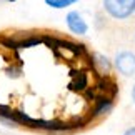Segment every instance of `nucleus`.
<instances>
[{"label": "nucleus", "instance_id": "nucleus-1", "mask_svg": "<svg viewBox=\"0 0 135 135\" xmlns=\"http://www.w3.org/2000/svg\"><path fill=\"white\" fill-rule=\"evenodd\" d=\"M103 8L110 17L123 20L135 13V0H103Z\"/></svg>", "mask_w": 135, "mask_h": 135}, {"label": "nucleus", "instance_id": "nucleus-2", "mask_svg": "<svg viewBox=\"0 0 135 135\" xmlns=\"http://www.w3.org/2000/svg\"><path fill=\"white\" fill-rule=\"evenodd\" d=\"M65 22H67L69 30L72 33H75V35H85L87 32H89V25H87V22L84 20V17H82L79 12H75V10H72V12L67 13Z\"/></svg>", "mask_w": 135, "mask_h": 135}, {"label": "nucleus", "instance_id": "nucleus-3", "mask_svg": "<svg viewBox=\"0 0 135 135\" xmlns=\"http://www.w3.org/2000/svg\"><path fill=\"white\" fill-rule=\"evenodd\" d=\"M115 67L123 75H133L135 74V55L132 52H120L115 59Z\"/></svg>", "mask_w": 135, "mask_h": 135}, {"label": "nucleus", "instance_id": "nucleus-4", "mask_svg": "<svg viewBox=\"0 0 135 135\" xmlns=\"http://www.w3.org/2000/svg\"><path fill=\"white\" fill-rule=\"evenodd\" d=\"M95 89L98 92V95H108V97H115L118 93V85L115 79H112L108 74H102L98 84L95 85Z\"/></svg>", "mask_w": 135, "mask_h": 135}, {"label": "nucleus", "instance_id": "nucleus-5", "mask_svg": "<svg viewBox=\"0 0 135 135\" xmlns=\"http://www.w3.org/2000/svg\"><path fill=\"white\" fill-rule=\"evenodd\" d=\"M93 108H92V117L97 118V117H103L107 115L108 112L113 108V97H108V95H98L95 100H93Z\"/></svg>", "mask_w": 135, "mask_h": 135}, {"label": "nucleus", "instance_id": "nucleus-6", "mask_svg": "<svg viewBox=\"0 0 135 135\" xmlns=\"http://www.w3.org/2000/svg\"><path fill=\"white\" fill-rule=\"evenodd\" d=\"M87 87H89V74L87 72H80V70H72L69 89L74 92H84Z\"/></svg>", "mask_w": 135, "mask_h": 135}, {"label": "nucleus", "instance_id": "nucleus-7", "mask_svg": "<svg viewBox=\"0 0 135 135\" xmlns=\"http://www.w3.org/2000/svg\"><path fill=\"white\" fill-rule=\"evenodd\" d=\"M40 44H44V33H28L23 37H18V49H32Z\"/></svg>", "mask_w": 135, "mask_h": 135}, {"label": "nucleus", "instance_id": "nucleus-8", "mask_svg": "<svg viewBox=\"0 0 135 135\" xmlns=\"http://www.w3.org/2000/svg\"><path fill=\"white\" fill-rule=\"evenodd\" d=\"M0 45L3 47V49L7 50H13L15 54L20 50L18 49V37H15V35H0Z\"/></svg>", "mask_w": 135, "mask_h": 135}, {"label": "nucleus", "instance_id": "nucleus-9", "mask_svg": "<svg viewBox=\"0 0 135 135\" xmlns=\"http://www.w3.org/2000/svg\"><path fill=\"white\" fill-rule=\"evenodd\" d=\"M92 60H93V67H98V69L102 70V74H108V72H110L112 64H110V60H108L105 55L95 54L92 57Z\"/></svg>", "mask_w": 135, "mask_h": 135}, {"label": "nucleus", "instance_id": "nucleus-10", "mask_svg": "<svg viewBox=\"0 0 135 135\" xmlns=\"http://www.w3.org/2000/svg\"><path fill=\"white\" fill-rule=\"evenodd\" d=\"M45 5H49L50 8H55V10H62V8H69L72 7L74 3H77L79 0H44Z\"/></svg>", "mask_w": 135, "mask_h": 135}, {"label": "nucleus", "instance_id": "nucleus-11", "mask_svg": "<svg viewBox=\"0 0 135 135\" xmlns=\"http://www.w3.org/2000/svg\"><path fill=\"white\" fill-rule=\"evenodd\" d=\"M5 74H7V77H10V79H18L20 75H22V67H20V64L17 65H8L7 70H5Z\"/></svg>", "mask_w": 135, "mask_h": 135}, {"label": "nucleus", "instance_id": "nucleus-12", "mask_svg": "<svg viewBox=\"0 0 135 135\" xmlns=\"http://www.w3.org/2000/svg\"><path fill=\"white\" fill-rule=\"evenodd\" d=\"M125 135H135V127H132V128H128V130L125 132Z\"/></svg>", "mask_w": 135, "mask_h": 135}, {"label": "nucleus", "instance_id": "nucleus-13", "mask_svg": "<svg viewBox=\"0 0 135 135\" xmlns=\"http://www.w3.org/2000/svg\"><path fill=\"white\" fill-rule=\"evenodd\" d=\"M132 97H133V102H135V87H133V92H132Z\"/></svg>", "mask_w": 135, "mask_h": 135}]
</instances>
